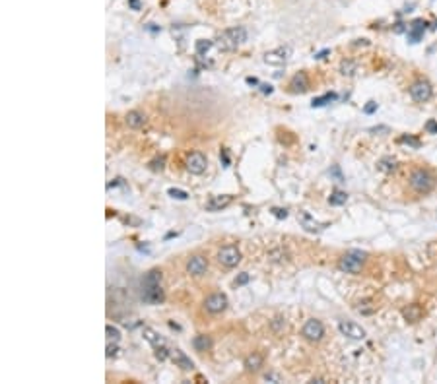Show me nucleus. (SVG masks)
Returning <instances> with one entry per match:
<instances>
[{
  "instance_id": "f257e3e1",
  "label": "nucleus",
  "mask_w": 437,
  "mask_h": 384,
  "mask_svg": "<svg viewBox=\"0 0 437 384\" xmlns=\"http://www.w3.org/2000/svg\"><path fill=\"white\" fill-rule=\"evenodd\" d=\"M408 182H410V188L418 194H430L436 188V175L430 169L418 167L410 173Z\"/></svg>"
},
{
  "instance_id": "f03ea898",
  "label": "nucleus",
  "mask_w": 437,
  "mask_h": 384,
  "mask_svg": "<svg viewBox=\"0 0 437 384\" xmlns=\"http://www.w3.org/2000/svg\"><path fill=\"white\" fill-rule=\"evenodd\" d=\"M243 41H247V31L245 27H230L226 31H222L218 37H216V47L220 51H235L237 47L241 45Z\"/></svg>"
},
{
  "instance_id": "7ed1b4c3",
  "label": "nucleus",
  "mask_w": 437,
  "mask_h": 384,
  "mask_svg": "<svg viewBox=\"0 0 437 384\" xmlns=\"http://www.w3.org/2000/svg\"><path fill=\"white\" fill-rule=\"evenodd\" d=\"M368 260V254L362 252V250H348L346 254L340 256L338 260V268L346 274H360L364 264Z\"/></svg>"
},
{
  "instance_id": "20e7f679",
  "label": "nucleus",
  "mask_w": 437,
  "mask_h": 384,
  "mask_svg": "<svg viewBox=\"0 0 437 384\" xmlns=\"http://www.w3.org/2000/svg\"><path fill=\"white\" fill-rule=\"evenodd\" d=\"M301 336L303 339H307V341H321L322 336H324V326H322L321 320H317V318H309L305 324H303V328H301Z\"/></svg>"
},
{
  "instance_id": "39448f33",
  "label": "nucleus",
  "mask_w": 437,
  "mask_h": 384,
  "mask_svg": "<svg viewBox=\"0 0 437 384\" xmlns=\"http://www.w3.org/2000/svg\"><path fill=\"white\" fill-rule=\"evenodd\" d=\"M432 95H434V88L428 80H416L410 86V97L416 103H426V101L432 99Z\"/></svg>"
},
{
  "instance_id": "423d86ee",
  "label": "nucleus",
  "mask_w": 437,
  "mask_h": 384,
  "mask_svg": "<svg viewBox=\"0 0 437 384\" xmlns=\"http://www.w3.org/2000/svg\"><path fill=\"white\" fill-rule=\"evenodd\" d=\"M218 262L224 268H235L241 262V252H239V249L235 245H226L218 252Z\"/></svg>"
},
{
  "instance_id": "0eeeda50",
  "label": "nucleus",
  "mask_w": 437,
  "mask_h": 384,
  "mask_svg": "<svg viewBox=\"0 0 437 384\" xmlns=\"http://www.w3.org/2000/svg\"><path fill=\"white\" fill-rule=\"evenodd\" d=\"M185 167L190 175H202L208 167V159L202 152H192L185 159Z\"/></svg>"
},
{
  "instance_id": "6e6552de",
  "label": "nucleus",
  "mask_w": 437,
  "mask_h": 384,
  "mask_svg": "<svg viewBox=\"0 0 437 384\" xmlns=\"http://www.w3.org/2000/svg\"><path fill=\"white\" fill-rule=\"evenodd\" d=\"M204 309H206V313H210V315H220V313H224V311L228 309V297L224 293H220V291L210 293L206 299H204Z\"/></svg>"
},
{
  "instance_id": "1a4fd4ad",
  "label": "nucleus",
  "mask_w": 437,
  "mask_h": 384,
  "mask_svg": "<svg viewBox=\"0 0 437 384\" xmlns=\"http://www.w3.org/2000/svg\"><path fill=\"white\" fill-rule=\"evenodd\" d=\"M338 330H340L342 336H346V338H350V339H356V341L366 338V330H364L360 324L352 322V320H342V322L338 324Z\"/></svg>"
},
{
  "instance_id": "9d476101",
  "label": "nucleus",
  "mask_w": 437,
  "mask_h": 384,
  "mask_svg": "<svg viewBox=\"0 0 437 384\" xmlns=\"http://www.w3.org/2000/svg\"><path fill=\"white\" fill-rule=\"evenodd\" d=\"M187 272H188L190 275H196V277L204 275V274L208 272V260L202 256V254H194V256H190L188 262H187Z\"/></svg>"
},
{
  "instance_id": "9b49d317",
  "label": "nucleus",
  "mask_w": 437,
  "mask_h": 384,
  "mask_svg": "<svg viewBox=\"0 0 437 384\" xmlns=\"http://www.w3.org/2000/svg\"><path fill=\"white\" fill-rule=\"evenodd\" d=\"M288 55H290L288 49H274V51H268V53L264 55V62L270 64V66H282V64H286Z\"/></svg>"
},
{
  "instance_id": "f8f14e48",
  "label": "nucleus",
  "mask_w": 437,
  "mask_h": 384,
  "mask_svg": "<svg viewBox=\"0 0 437 384\" xmlns=\"http://www.w3.org/2000/svg\"><path fill=\"white\" fill-rule=\"evenodd\" d=\"M309 90V78L305 72H298L292 80H290V91L292 93H305Z\"/></svg>"
},
{
  "instance_id": "ddd939ff",
  "label": "nucleus",
  "mask_w": 437,
  "mask_h": 384,
  "mask_svg": "<svg viewBox=\"0 0 437 384\" xmlns=\"http://www.w3.org/2000/svg\"><path fill=\"white\" fill-rule=\"evenodd\" d=\"M428 25H430V23L426 22V20H414V22L410 23V27H408V39H410L412 43H418V41L422 39L424 31L428 29Z\"/></svg>"
},
{
  "instance_id": "4468645a",
  "label": "nucleus",
  "mask_w": 437,
  "mask_h": 384,
  "mask_svg": "<svg viewBox=\"0 0 437 384\" xmlns=\"http://www.w3.org/2000/svg\"><path fill=\"white\" fill-rule=\"evenodd\" d=\"M262 365H264V357H262V353H256V351L247 355L243 361V367L247 373H258L262 369Z\"/></svg>"
},
{
  "instance_id": "2eb2a0df",
  "label": "nucleus",
  "mask_w": 437,
  "mask_h": 384,
  "mask_svg": "<svg viewBox=\"0 0 437 384\" xmlns=\"http://www.w3.org/2000/svg\"><path fill=\"white\" fill-rule=\"evenodd\" d=\"M125 122H126V126L128 128H142L144 124H146V114L138 111V109H134V111H128L126 116H125Z\"/></svg>"
},
{
  "instance_id": "dca6fc26",
  "label": "nucleus",
  "mask_w": 437,
  "mask_h": 384,
  "mask_svg": "<svg viewBox=\"0 0 437 384\" xmlns=\"http://www.w3.org/2000/svg\"><path fill=\"white\" fill-rule=\"evenodd\" d=\"M165 299V295L161 291V287H150V289H142V301L150 303V305H158Z\"/></svg>"
},
{
  "instance_id": "f3484780",
  "label": "nucleus",
  "mask_w": 437,
  "mask_h": 384,
  "mask_svg": "<svg viewBox=\"0 0 437 384\" xmlns=\"http://www.w3.org/2000/svg\"><path fill=\"white\" fill-rule=\"evenodd\" d=\"M231 200H233V198L228 196V194H226V196H212L206 204V210L208 212H220V210L228 208L231 204Z\"/></svg>"
},
{
  "instance_id": "a211bd4d",
  "label": "nucleus",
  "mask_w": 437,
  "mask_h": 384,
  "mask_svg": "<svg viewBox=\"0 0 437 384\" xmlns=\"http://www.w3.org/2000/svg\"><path fill=\"white\" fill-rule=\"evenodd\" d=\"M161 281V272L160 270H150L144 279H142V289H150V287H158Z\"/></svg>"
},
{
  "instance_id": "6ab92c4d",
  "label": "nucleus",
  "mask_w": 437,
  "mask_h": 384,
  "mask_svg": "<svg viewBox=\"0 0 437 384\" xmlns=\"http://www.w3.org/2000/svg\"><path fill=\"white\" fill-rule=\"evenodd\" d=\"M422 315H424V309L420 305H408V307L402 309V317L408 322H418L422 318Z\"/></svg>"
},
{
  "instance_id": "aec40b11",
  "label": "nucleus",
  "mask_w": 437,
  "mask_h": 384,
  "mask_svg": "<svg viewBox=\"0 0 437 384\" xmlns=\"http://www.w3.org/2000/svg\"><path fill=\"white\" fill-rule=\"evenodd\" d=\"M173 361L177 363V367H181L183 371H192V369H194V363L190 361L181 349H175V351H173Z\"/></svg>"
},
{
  "instance_id": "412c9836",
  "label": "nucleus",
  "mask_w": 437,
  "mask_h": 384,
  "mask_svg": "<svg viewBox=\"0 0 437 384\" xmlns=\"http://www.w3.org/2000/svg\"><path fill=\"white\" fill-rule=\"evenodd\" d=\"M192 347L196 349V351H208L210 347H212V339H210V336H206V334H198V336H194L192 338Z\"/></svg>"
},
{
  "instance_id": "4be33fe9",
  "label": "nucleus",
  "mask_w": 437,
  "mask_h": 384,
  "mask_svg": "<svg viewBox=\"0 0 437 384\" xmlns=\"http://www.w3.org/2000/svg\"><path fill=\"white\" fill-rule=\"evenodd\" d=\"M142 334H144V339L150 343V345H154V347H160V345H163V339L158 336V332H154L152 328H144L142 330Z\"/></svg>"
},
{
  "instance_id": "5701e85b",
  "label": "nucleus",
  "mask_w": 437,
  "mask_h": 384,
  "mask_svg": "<svg viewBox=\"0 0 437 384\" xmlns=\"http://www.w3.org/2000/svg\"><path fill=\"white\" fill-rule=\"evenodd\" d=\"M348 202V194L342 190H332V194L328 196V204L330 206H344Z\"/></svg>"
},
{
  "instance_id": "b1692460",
  "label": "nucleus",
  "mask_w": 437,
  "mask_h": 384,
  "mask_svg": "<svg viewBox=\"0 0 437 384\" xmlns=\"http://www.w3.org/2000/svg\"><path fill=\"white\" fill-rule=\"evenodd\" d=\"M377 169L383 171V173H392L396 169V159L394 158H383L377 163Z\"/></svg>"
},
{
  "instance_id": "393cba45",
  "label": "nucleus",
  "mask_w": 437,
  "mask_h": 384,
  "mask_svg": "<svg viewBox=\"0 0 437 384\" xmlns=\"http://www.w3.org/2000/svg\"><path fill=\"white\" fill-rule=\"evenodd\" d=\"M356 70H358V62H354V60H342L340 62V74L342 76H354Z\"/></svg>"
},
{
  "instance_id": "a878e982",
  "label": "nucleus",
  "mask_w": 437,
  "mask_h": 384,
  "mask_svg": "<svg viewBox=\"0 0 437 384\" xmlns=\"http://www.w3.org/2000/svg\"><path fill=\"white\" fill-rule=\"evenodd\" d=\"M336 99V93H326V95H322V97H317V99H313V107H322V105H326V103H330V101H334Z\"/></svg>"
},
{
  "instance_id": "bb28decb",
  "label": "nucleus",
  "mask_w": 437,
  "mask_h": 384,
  "mask_svg": "<svg viewBox=\"0 0 437 384\" xmlns=\"http://www.w3.org/2000/svg\"><path fill=\"white\" fill-rule=\"evenodd\" d=\"M398 142H400V144H408V146H412V148H420V146H422L420 138H416V136H410V134L400 136V138H398Z\"/></svg>"
},
{
  "instance_id": "cd10ccee",
  "label": "nucleus",
  "mask_w": 437,
  "mask_h": 384,
  "mask_svg": "<svg viewBox=\"0 0 437 384\" xmlns=\"http://www.w3.org/2000/svg\"><path fill=\"white\" fill-rule=\"evenodd\" d=\"M210 47H212V41H208V39H198L196 45H194V51H196V55H204V53H208Z\"/></svg>"
},
{
  "instance_id": "c85d7f7f",
  "label": "nucleus",
  "mask_w": 437,
  "mask_h": 384,
  "mask_svg": "<svg viewBox=\"0 0 437 384\" xmlns=\"http://www.w3.org/2000/svg\"><path fill=\"white\" fill-rule=\"evenodd\" d=\"M105 334H107V338L113 339V341H119V339H121V330H119L117 326H111V324L105 326Z\"/></svg>"
},
{
  "instance_id": "c756f323",
  "label": "nucleus",
  "mask_w": 437,
  "mask_h": 384,
  "mask_svg": "<svg viewBox=\"0 0 437 384\" xmlns=\"http://www.w3.org/2000/svg\"><path fill=\"white\" fill-rule=\"evenodd\" d=\"M167 194H169L171 198H175V200H187V198H188V194H187L185 190H179V188H169Z\"/></svg>"
},
{
  "instance_id": "7c9ffc66",
  "label": "nucleus",
  "mask_w": 437,
  "mask_h": 384,
  "mask_svg": "<svg viewBox=\"0 0 437 384\" xmlns=\"http://www.w3.org/2000/svg\"><path fill=\"white\" fill-rule=\"evenodd\" d=\"M163 167H165V158H163V156L150 161V169H152V171H163Z\"/></svg>"
},
{
  "instance_id": "2f4dec72",
  "label": "nucleus",
  "mask_w": 437,
  "mask_h": 384,
  "mask_svg": "<svg viewBox=\"0 0 437 384\" xmlns=\"http://www.w3.org/2000/svg\"><path fill=\"white\" fill-rule=\"evenodd\" d=\"M249 281H251V275H249L247 272H243V274H239V275L235 277L233 285H235V287H241V285H245V283H249Z\"/></svg>"
},
{
  "instance_id": "473e14b6",
  "label": "nucleus",
  "mask_w": 437,
  "mask_h": 384,
  "mask_svg": "<svg viewBox=\"0 0 437 384\" xmlns=\"http://www.w3.org/2000/svg\"><path fill=\"white\" fill-rule=\"evenodd\" d=\"M270 328H272L274 332H278V334H280L282 330H286V320H284V318H280V317L274 318V320L270 322Z\"/></svg>"
},
{
  "instance_id": "72a5a7b5",
  "label": "nucleus",
  "mask_w": 437,
  "mask_h": 384,
  "mask_svg": "<svg viewBox=\"0 0 437 384\" xmlns=\"http://www.w3.org/2000/svg\"><path fill=\"white\" fill-rule=\"evenodd\" d=\"M366 305H369V301H364V303H360L356 309L360 311V313H364V315H369V313H373L375 311V307H366Z\"/></svg>"
},
{
  "instance_id": "f704fd0d",
  "label": "nucleus",
  "mask_w": 437,
  "mask_h": 384,
  "mask_svg": "<svg viewBox=\"0 0 437 384\" xmlns=\"http://www.w3.org/2000/svg\"><path fill=\"white\" fill-rule=\"evenodd\" d=\"M167 355H169V351L163 347V345H160V347H156V357L160 359V361H163V359H167Z\"/></svg>"
},
{
  "instance_id": "c9c22d12",
  "label": "nucleus",
  "mask_w": 437,
  "mask_h": 384,
  "mask_svg": "<svg viewBox=\"0 0 437 384\" xmlns=\"http://www.w3.org/2000/svg\"><path fill=\"white\" fill-rule=\"evenodd\" d=\"M272 216H276L278 219H284V218H288V210H282V208H272Z\"/></svg>"
},
{
  "instance_id": "e433bc0d",
  "label": "nucleus",
  "mask_w": 437,
  "mask_h": 384,
  "mask_svg": "<svg viewBox=\"0 0 437 384\" xmlns=\"http://www.w3.org/2000/svg\"><path fill=\"white\" fill-rule=\"evenodd\" d=\"M375 111H377V103H375V101H369L368 105L364 107V113L366 114H371V113H375Z\"/></svg>"
},
{
  "instance_id": "4c0bfd02",
  "label": "nucleus",
  "mask_w": 437,
  "mask_h": 384,
  "mask_svg": "<svg viewBox=\"0 0 437 384\" xmlns=\"http://www.w3.org/2000/svg\"><path fill=\"white\" fill-rule=\"evenodd\" d=\"M264 381H266V383H282V379H280L278 375H274V373H268V375H264Z\"/></svg>"
},
{
  "instance_id": "58836bf2",
  "label": "nucleus",
  "mask_w": 437,
  "mask_h": 384,
  "mask_svg": "<svg viewBox=\"0 0 437 384\" xmlns=\"http://www.w3.org/2000/svg\"><path fill=\"white\" fill-rule=\"evenodd\" d=\"M117 351H119V347L109 343V345H107V351H105V355H107V357H113V355H117Z\"/></svg>"
},
{
  "instance_id": "ea45409f",
  "label": "nucleus",
  "mask_w": 437,
  "mask_h": 384,
  "mask_svg": "<svg viewBox=\"0 0 437 384\" xmlns=\"http://www.w3.org/2000/svg\"><path fill=\"white\" fill-rule=\"evenodd\" d=\"M426 130H428V132H434V134H436V132H437V122H436V120H430V122L426 124Z\"/></svg>"
},
{
  "instance_id": "a19ab883",
  "label": "nucleus",
  "mask_w": 437,
  "mask_h": 384,
  "mask_svg": "<svg viewBox=\"0 0 437 384\" xmlns=\"http://www.w3.org/2000/svg\"><path fill=\"white\" fill-rule=\"evenodd\" d=\"M369 132H371V134H377V132H385V134H387L389 128H387V126H377V128H371Z\"/></svg>"
},
{
  "instance_id": "79ce46f5",
  "label": "nucleus",
  "mask_w": 437,
  "mask_h": 384,
  "mask_svg": "<svg viewBox=\"0 0 437 384\" xmlns=\"http://www.w3.org/2000/svg\"><path fill=\"white\" fill-rule=\"evenodd\" d=\"M260 91H262V93H268V95H270V93H272V86H266V84H260Z\"/></svg>"
},
{
  "instance_id": "37998d69",
  "label": "nucleus",
  "mask_w": 437,
  "mask_h": 384,
  "mask_svg": "<svg viewBox=\"0 0 437 384\" xmlns=\"http://www.w3.org/2000/svg\"><path fill=\"white\" fill-rule=\"evenodd\" d=\"M328 53H330V51H328V49H324V51H321V53H317V55H315V58H324Z\"/></svg>"
},
{
  "instance_id": "c03bdc74",
  "label": "nucleus",
  "mask_w": 437,
  "mask_h": 384,
  "mask_svg": "<svg viewBox=\"0 0 437 384\" xmlns=\"http://www.w3.org/2000/svg\"><path fill=\"white\" fill-rule=\"evenodd\" d=\"M404 31V23H396V27H394V33H402Z\"/></svg>"
},
{
  "instance_id": "a18cd8bd",
  "label": "nucleus",
  "mask_w": 437,
  "mask_h": 384,
  "mask_svg": "<svg viewBox=\"0 0 437 384\" xmlns=\"http://www.w3.org/2000/svg\"><path fill=\"white\" fill-rule=\"evenodd\" d=\"M247 84H251V86H260L256 78H247Z\"/></svg>"
},
{
  "instance_id": "49530a36",
  "label": "nucleus",
  "mask_w": 437,
  "mask_h": 384,
  "mask_svg": "<svg viewBox=\"0 0 437 384\" xmlns=\"http://www.w3.org/2000/svg\"><path fill=\"white\" fill-rule=\"evenodd\" d=\"M222 159H224V163H226V167H228V165H230V158H228L226 152H222Z\"/></svg>"
},
{
  "instance_id": "de8ad7c7",
  "label": "nucleus",
  "mask_w": 437,
  "mask_h": 384,
  "mask_svg": "<svg viewBox=\"0 0 437 384\" xmlns=\"http://www.w3.org/2000/svg\"><path fill=\"white\" fill-rule=\"evenodd\" d=\"M128 2H130V6H132V8H134V10H138V8H140L138 0H128Z\"/></svg>"
}]
</instances>
